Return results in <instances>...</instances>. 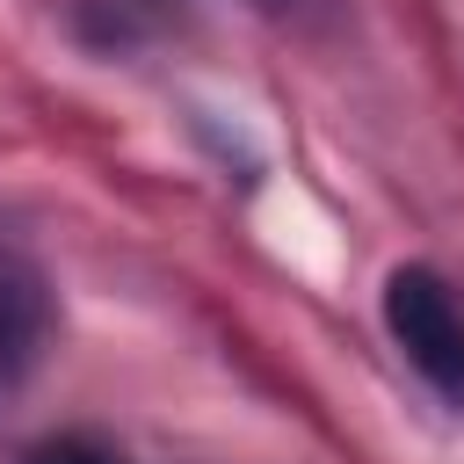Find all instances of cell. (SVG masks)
<instances>
[{
  "label": "cell",
  "instance_id": "6da1fadb",
  "mask_svg": "<svg viewBox=\"0 0 464 464\" xmlns=\"http://www.w3.org/2000/svg\"><path fill=\"white\" fill-rule=\"evenodd\" d=\"M384 326L399 341V355L464 413V312L450 297V283L420 261L384 276Z\"/></svg>",
  "mask_w": 464,
  "mask_h": 464
},
{
  "label": "cell",
  "instance_id": "7a4b0ae2",
  "mask_svg": "<svg viewBox=\"0 0 464 464\" xmlns=\"http://www.w3.org/2000/svg\"><path fill=\"white\" fill-rule=\"evenodd\" d=\"M44 341H51V283H44V268L0 232V399L36 370Z\"/></svg>",
  "mask_w": 464,
  "mask_h": 464
},
{
  "label": "cell",
  "instance_id": "3957f363",
  "mask_svg": "<svg viewBox=\"0 0 464 464\" xmlns=\"http://www.w3.org/2000/svg\"><path fill=\"white\" fill-rule=\"evenodd\" d=\"M22 464H130L116 442H102V435H87V428H72V435H44Z\"/></svg>",
  "mask_w": 464,
  "mask_h": 464
}]
</instances>
